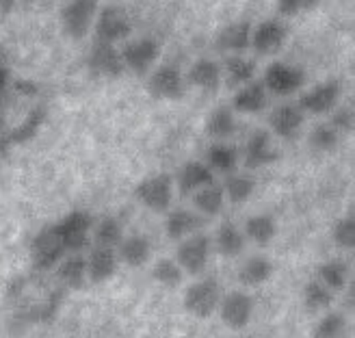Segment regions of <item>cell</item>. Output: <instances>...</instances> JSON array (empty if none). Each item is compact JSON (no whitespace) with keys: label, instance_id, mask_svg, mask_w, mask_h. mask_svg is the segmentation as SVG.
I'll use <instances>...</instances> for the list:
<instances>
[{"label":"cell","instance_id":"obj_9","mask_svg":"<svg viewBox=\"0 0 355 338\" xmlns=\"http://www.w3.org/2000/svg\"><path fill=\"white\" fill-rule=\"evenodd\" d=\"M132 33V22L128 13L123 11L121 7H104L98 15V22H96V35H98V42L102 44H117L121 40H126L128 35Z\"/></svg>","mask_w":355,"mask_h":338},{"label":"cell","instance_id":"obj_37","mask_svg":"<svg viewBox=\"0 0 355 338\" xmlns=\"http://www.w3.org/2000/svg\"><path fill=\"white\" fill-rule=\"evenodd\" d=\"M152 278L167 289H175V287H180L184 273L180 269V264L173 258H158L152 267Z\"/></svg>","mask_w":355,"mask_h":338},{"label":"cell","instance_id":"obj_42","mask_svg":"<svg viewBox=\"0 0 355 338\" xmlns=\"http://www.w3.org/2000/svg\"><path fill=\"white\" fill-rule=\"evenodd\" d=\"M318 0H277V11L279 15H299L304 11H310L312 7H316Z\"/></svg>","mask_w":355,"mask_h":338},{"label":"cell","instance_id":"obj_8","mask_svg":"<svg viewBox=\"0 0 355 338\" xmlns=\"http://www.w3.org/2000/svg\"><path fill=\"white\" fill-rule=\"evenodd\" d=\"M119 55H121L123 67L130 69L137 76H144L150 72V67L156 63L158 55H161V46L152 37H141L137 42L123 46V50H119Z\"/></svg>","mask_w":355,"mask_h":338},{"label":"cell","instance_id":"obj_31","mask_svg":"<svg viewBox=\"0 0 355 338\" xmlns=\"http://www.w3.org/2000/svg\"><path fill=\"white\" fill-rule=\"evenodd\" d=\"M193 204L202 215L206 217H217L225 206V195L219 185H208L200 189L198 193H193Z\"/></svg>","mask_w":355,"mask_h":338},{"label":"cell","instance_id":"obj_11","mask_svg":"<svg viewBox=\"0 0 355 338\" xmlns=\"http://www.w3.org/2000/svg\"><path fill=\"white\" fill-rule=\"evenodd\" d=\"M340 83L338 81H325L318 83L316 87L308 89V92L299 98V109L308 111L312 115H325L336 109V104L340 100Z\"/></svg>","mask_w":355,"mask_h":338},{"label":"cell","instance_id":"obj_13","mask_svg":"<svg viewBox=\"0 0 355 338\" xmlns=\"http://www.w3.org/2000/svg\"><path fill=\"white\" fill-rule=\"evenodd\" d=\"M277 158H279V154L273 148L271 135L266 130L252 133V137L247 139V144H245V154H243L245 167L247 169H262V167L273 165Z\"/></svg>","mask_w":355,"mask_h":338},{"label":"cell","instance_id":"obj_35","mask_svg":"<svg viewBox=\"0 0 355 338\" xmlns=\"http://www.w3.org/2000/svg\"><path fill=\"white\" fill-rule=\"evenodd\" d=\"M334 304V293L318 280H310L304 287V306L310 312H323L329 310Z\"/></svg>","mask_w":355,"mask_h":338},{"label":"cell","instance_id":"obj_39","mask_svg":"<svg viewBox=\"0 0 355 338\" xmlns=\"http://www.w3.org/2000/svg\"><path fill=\"white\" fill-rule=\"evenodd\" d=\"M347 328L345 314L340 312H325L321 316V321L316 323L314 328V338H338Z\"/></svg>","mask_w":355,"mask_h":338},{"label":"cell","instance_id":"obj_5","mask_svg":"<svg viewBox=\"0 0 355 338\" xmlns=\"http://www.w3.org/2000/svg\"><path fill=\"white\" fill-rule=\"evenodd\" d=\"M260 83L264 85L266 92L286 98V96H293L295 92H299V89L306 85V72L299 65L279 61V63H271L266 67L264 78Z\"/></svg>","mask_w":355,"mask_h":338},{"label":"cell","instance_id":"obj_16","mask_svg":"<svg viewBox=\"0 0 355 338\" xmlns=\"http://www.w3.org/2000/svg\"><path fill=\"white\" fill-rule=\"evenodd\" d=\"M89 67H92L96 74L106 76V78H117L123 74V69H126L123 67L119 50L111 44H102V42H96V46L92 48Z\"/></svg>","mask_w":355,"mask_h":338},{"label":"cell","instance_id":"obj_44","mask_svg":"<svg viewBox=\"0 0 355 338\" xmlns=\"http://www.w3.org/2000/svg\"><path fill=\"white\" fill-rule=\"evenodd\" d=\"M9 83H11V72H9V67L3 61H0V98L5 96Z\"/></svg>","mask_w":355,"mask_h":338},{"label":"cell","instance_id":"obj_25","mask_svg":"<svg viewBox=\"0 0 355 338\" xmlns=\"http://www.w3.org/2000/svg\"><path fill=\"white\" fill-rule=\"evenodd\" d=\"M57 278L67 289H83L87 284V260L83 254H67L57 264Z\"/></svg>","mask_w":355,"mask_h":338},{"label":"cell","instance_id":"obj_22","mask_svg":"<svg viewBox=\"0 0 355 338\" xmlns=\"http://www.w3.org/2000/svg\"><path fill=\"white\" fill-rule=\"evenodd\" d=\"M46 117H48V111L44 109V106H33V109L26 113V117L17 124L15 128H11L7 133L9 144L11 146H22V144L33 141L35 137H37V133L42 130L44 124H46Z\"/></svg>","mask_w":355,"mask_h":338},{"label":"cell","instance_id":"obj_40","mask_svg":"<svg viewBox=\"0 0 355 338\" xmlns=\"http://www.w3.org/2000/svg\"><path fill=\"white\" fill-rule=\"evenodd\" d=\"M331 239L334 243L343 247V250H353L355 247V217L353 215H345L331 228Z\"/></svg>","mask_w":355,"mask_h":338},{"label":"cell","instance_id":"obj_7","mask_svg":"<svg viewBox=\"0 0 355 338\" xmlns=\"http://www.w3.org/2000/svg\"><path fill=\"white\" fill-rule=\"evenodd\" d=\"M98 0H69L61 11V24L67 37L83 40L94 24Z\"/></svg>","mask_w":355,"mask_h":338},{"label":"cell","instance_id":"obj_43","mask_svg":"<svg viewBox=\"0 0 355 338\" xmlns=\"http://www.w3.org/2000/svg\"><path fill=\"white\" fill-rule=\"evenodd\" d=\"M15 89L20 94H24V96H35V94L40 92V85L33 83V81H17L15 83Z\"/></svg>","mask_w":355,"mask_h":338},{"label":"cell","instance_id":"obj_6","mask_svg":"<svg viewBox=\"0 0 355 338\" xmlns=\"http://www.w3.org/2000/svg\"><path fill=\"white\" fill-rule=\"evenodd\" d=\"M210 258V237L206 235H191L187 237L175 250V262L180 264L182 273L200 276L206 271Z\"/></svg>","mask_w":355,"mask_h":338},{"label":"cell","instance_id":"obj_46","mask_svg":"<svg viewBox=\"0 0 355 338\" xmlns=\"http://www.w3.org/2000/svg\"><path fill=\"white\" fill-rule=\"evenodd\" d=\"M15 7V0H0V13H9Z\"/></svg>","mask_w":355,"mask_h":338},{"label":"cell","instance_id":"obj_2","mask_svg":"<svg viewBox=\"0 0 355 338\" xmlns=\"http://www.w3.org/2000/svg\"><path fill=\"white\" fill-rule=\"evenodd\" d=\"M184 310L198 319H208L219 310L221 304V287L215 278H202L193 282L184 293Z\"/></svg>","mask_w":355,"mask_h":338},{"label":"cell","instance_id":"obj_14","mask_svg":"<svg viewBox=\"0 0 355 338\" xmlns=\"http://www.w3.org/2000/svg\"><path fill=\"white\" fill-rule=\"evenodd\" d=\"M288 31L279 20H264L252 31V46L258 55H275L286 44Z\"/></svg>","mask_w":355,"mask_h":338},{"label":"cell","instance_id":"obj_29","mask_svg":"<svg viewBox=\"0 0 355 338\" xmlns=\"http://www.w3.org/2000/svg\"><path fill=\"white\" fill-rule=\"evenodd\" d=\"M221 189H223L225 200H230L232 204H245L256 191V180L250 174L232 171V174H227V180Z\"/></svg>","mask_w":355,"mask_h":338},{"label":"cell","instance_id":"obj_27","mask_svg":"<svg viewBox=\"0 0 355 338\" xmlns=\"http://www.w3.org/2000/svg\"><path fill=\"white\" fill-rule=\"evenodd\" d=\"M271 276H273V262L266 256L247 258L239 269V280L245 287H260V284L269 282Z\"/></svg>","mask_w":355,"mask_h":338},{"label":"cell","instance_id":"obj_18","mask_svg":"<svg viewBox=\"0 0 355 338\" xmlns=\"http://www.w3.org/2000/svg\"><path fill=\"white\" fill-rule=\"evenodd\" d=\"M115 254H117L119 262L132 267V269H139V267L148 264V260L152 258V243L144 235L123 237L121 243L117 245V252Z\"/></svg>","mask_w":355,"mask_h":338},{"label":"cell","instance_id":"obj_38","mask_svg":"<svg viewBox=\"0 0 355 338\" xmlns=\"http://www.w3.org/2000/svg\"><path fill=\"white\" fill-rule=\"evenodd\" d=\"M338 133H336V128L331 126V124H318V126L310 133V148L314 152H331L336 150V146H338Z\"/></svg>","mask_w":355,"mask_h":338},{"label":"cell","instance_id":"obj_41","mask_svg":"<svg viewBox=\"0 0 355 338\" xmlns=\"http://www.w3.org/2000/svg\"><path fill=\"white\" fill-rule=\"evenodd\" d=\"M331 126L336 128V133H353L355 130V111L353 104H345L340 109H336L331 115Z\"/></svg>","mask_w":355,"mask_h":338},{"label":"cell","instance_id":"obj_36","mask_svg":"<svg viewBox=\"0 0 355 338\" xmlns=\"http://www.w3.org/2000/svg\"><path fill=\"white\" fill-rule=\"evenodd\" d=\"M94 239H96V247H106V250H115V247L121 243L123 239V230L119 219L115 217H104L96 230H94Z\"/></svg>","mask_w":355,"mask_h":338},{"label":"cell","instance_id":"obj_47","mask_svg":"<svg viewBox=\"0 0 355 338\" xmlns=\"http://www.w3.org/2000/svg\"><path fill=\"white\" fill-rule=\"evenodd\" d=\"M353 293H355V284L349 282V291H347V306H349V310H353Z\"/></svg>","mask_w":355,"mask_h":338},{"label":"cell","instance_id":"obj_21","mask_svg":"<svg viewBox=\"0 0 355 338\" xmlns=\"http://www.w3.org/2000/svg\"><path fill=\"white\" fill-rule=\"evenodd\" d=\"M234 111L245 113V115H256L266 106V89L260 81H252L243 87H239V92L232 100Z\"/></svg>","mask_w":355,"mask_h":338},{"label":"cell","instance_id":"obj_4","mask_svg":"<svg viewBox=\"0 0 355 338\" xmlns=\"http://www.w3.org/2000/svg\"><path fill=\"white\" fill-rule=\"evenodd\" d=\"M67 256L65 247L61 245L59 237L55 235L52 226H46L42 233H37L31 241V262L33 269L50 271Z\"/></svg>","mask_w":355,"mask_h":338},{"label":"cell","instance_id":"obj_20","mask_svg":"<svg viewBox=\"0 0 355 338\" xmlns=\"http://www.w3.org/2000/svg\"><path fill=\"white\" fill-rule=\"evenodd\" d=\"M202 219L198 212H193L189 208H175L169 210V215L165 219V233L171 241H182L191 235H195V230H200Z\"/></svg>","mask_w":355,"mask_h":338},{"label":"cell","instance_id":"obj_45","mask_svg":"<svg viewBox=\"0 0 355 338\" xmlns=\"http://www.w3.org/2000/svg\"><path fill=\"white\" fill-rule=\"evenodd\" d=\"M9 137H7V133H3L0 130V154H5L7 150H9Z\"/></svg>","mask_w":355,"mask_h":338},{"label":"cell","instance_id":"obj_28","mask_svg":"<svg viewBox=\"0 0 355 338\" xmlns=\"http://www.w3.org/2000/svg\"><path fill=\"white\" fill-rule=\"evenodd\" d=\"M245 239L254 241L256 245H269L275 235H277V223L271 215H264V212H260V215H252L250 219L245 221V230H243Z\"/></svg>","mask_w":355,"mask_h":338},{"label":"cell","instance_id":"obj_1","mask_svg":"<svg viewBox=\"0 0 355 338\" xmlns=\"http://www.w3.org/2000/svg\"><path fill=\"white\" fill-rule=\"evenodd\" d=\"M50 226L67 254H80L89 245V233H92L94 221L87 210H72Z\"/></svg>","mask_w":355,"mask_h":338},{"label":"cell","instance_id":"obj_24","mask_svg":"<svg viewBox=\"0 0 355 338\" xmlns=\"http://www.w3.org/2000/svg\"><path fill=\"white\" fill-rule=\"evenodd\" d=\"M239 150L234 146L225 144V141H217V144H212L206 152V165L215 171H221V174H232L236 167H239Z\"/></svg>","mask_w":355,"mask_h":338},{"label":"cell","instance_id":"obj_30","mask_svg":"<svg viewBox=\"0 0 355 338\" xmlns=\"http://www.w3.org/2000/svg\"><path fill=\"white\" fill-rule=\"evenodd\" d=\"M215 241H217V250L223 256H230V258L241 256L243 250H245V235H243V230L236 223H232V221H225V223L219 226Z\"/></svg>","mask_w":355,"mask_h":338},{"label":"cell","instance_id":"obj_33","mask_svg":"<svg viewBox=\"0 0 355 338\" xmlns=\"http://www.w3.org/2000/svg\"><path fill=\"white\" fill-rule=\"evenodd\" d=\"M225 78L230 87H243L252 83L256 76V63L252 59H245L243 55H232L225 59Z\"/></svg>","mask_w":355,"mask_h":338},{"label":"cell","instance_id":"obj_19","mask_svg":"<svg viewBox=\"0 0 355 338\" xmlns=\"http://www.w3.org/2000/svg\"><path fill=\"white\" fill-rule=\"evenodd\" d=\"M208 185H215V174L204 161H189L178 174V189L182 195H193Z\"/></svg>","mask_w":355,"mask_h":338},{"label":"cell","instance_id":"obj_32","mask_svg":"<svg viewBox=\"0 0 355 338\" xmlns=\"http://www.w3.org/2000/svg\"><path fill=\"white\" fill-rule=\"evenodd\" d=\"M234 130H236V119L232 109H227V106H217L206 119V133L217 141L232 137Z\"/></svg>","mask_w":355,"mask_h":338},{"label":"cell","instance_id":"obj_12","mask_svg":"<svg viewBox=\"0 0 355 338\" xmlns=\"http://www.w3.org/2000/svg\"><path fill=\"white\" fill-rule=\"evenodd\" d=\"M148 89L158 100H180L184 96V76L175 65H161L150 76Z\"/></svg>","mask_w":355,"mask_h":338},{"label":"cell","instance_id":"obj_10","mask_svg":"<svg viewBox=\"0 0 355 338\" xmlns=\"http://www.w3.org/2000/svg\"><path fill=\"white\" fill-rule=\"evenodd\" d=\"M219 314L221 321L230 328V330H243L250 326L252 316H254V299L250 293L245 291H232L225 297H221L219 304Z\"/></svg>","mask_w":355,"mask_h":338},{"label":"cell","instance_id":"obj_23","mask_svg":"<svg viewBox=\"0 0 355 338\" xmlns=\"http://www.w3.org/2000/svg\"><path fill=\"white\" fill-rule=\"evenodd\" d=\"M217 46L223 52L241 55L243 50L252 46V24L250 22H232L227 24L217 37Z\"/></svg>","mask_w":355,"mask_h":338},{"label":"cell","instance_id":"obj_17","mask_svg":"<svg viewBox=\"0 0 355 338\" xmlns=\"http://www.w3.org/2000/svg\"><path fill=\"white\" fill-rule=\"evenodd\" d=\"M269 121H271V130L279 139L291 141L299 135L301 126H304V111L297 104H279L271 113Z\"/></svg>","mask_w":355,"mask_h":338},{"label":"cell","instance_id":"obj_15","mask_svg":"<svg viewBox=\"0 0 355 338\" xmlns=\"http://www.w3.org/2000/svg\"><path fill=\"white\" fill-rule=\"evenodd\" d=\"M85 260H87V282L94 284H104L111 278H115L119 267V258L115 250H106V247H94Z\"/></svg>","mask_w":355,"mask_h":338},{"label":"cell","instance_id":"obj_26","mask_svg":"<svg viewBox=\"0 0 355 338\" xmlns=\"http://www.w3.org/2000/svg\"><path fill=\"white\" fill-rule=\"evenodd\" d=\"M189 81L202 92H217L221 85V67L210 59H200L191 65Z\"/></svg>","mask_w":355,"mask_h":338},{"label":"cell","instance_id":"obj_3","mask_svg":"<svg viewBox=\"0 0 355 338\" xmlns=\"http://www.w3.org/2000/svg\"><path fill=\"white\" fill-rule=\"evenodd\" d=\"M135 198L152 212H167L173 202V178L169 174L146 178L137 185Z\"/></svg>","mask_w":355,"mask_h":338},{"label":"cell","instance_id":"obj_34","mask_svg":"<svg viewBox=\"0 0 355 338\" xmlns=\"http://www.w3.org/2000/svg\"><path fill=\"white\" fill-rule=\"evenodd\" d=\"M318 282L325 284L331 293L347 289V282H349L347 264L343 260H325V262H321V267H318Z\"/></svg>","mask_w":355,"mask_h":338}]
</instances>
